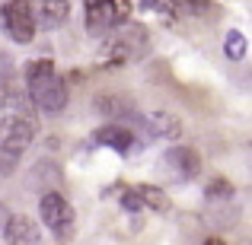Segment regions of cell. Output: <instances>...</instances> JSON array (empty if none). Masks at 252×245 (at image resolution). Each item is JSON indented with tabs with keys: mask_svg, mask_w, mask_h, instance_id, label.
Instances as JSON below:
<instances>
[{
	"mask_svg": "<svg viewBox=\"0 0 252 245\" xmlns=\"http://www.w3.org/2000/svg\"><path fill=\"white\" fill-rule=\"evenodd\" d=\"M26 89H29L32 102L48 115H55L67 105V83H64V77L55 70L51 61L26 64Z\"/></svg>",
	"mask_w": 252,
	"mask_h": 245,
	"instance_id": "6da1fadb",
	"label": "cell"
},
{
	"mask_svg": "<svg viewBox=\"0 0 252 245\" xmlns=\"http://www.w3.org/2000/svg\"><path fill=\"white\" fill-rule=\"evenodd\" d=\"M38 214H42V223L48 226V233L55 239L67 242L74 236V207L67 204V197L58 194V191H42V201H38Z\"/></svg>",
	"mask_w": 252,
	"mask_h": 245,
	"instance_id": "7a4b0ae2",
	"label": "cell"
},
{
	"mask_svg": "<svg viewBox=\"0 0 252 245\" xmlns=\"http://www.w3.org/2000/svg\"><path fill=\"white\" fill-rule=\"evenodd\" d=\"M32 140H35V124H32V118L19 115V111L0 115V153L3 156L13 160V156L23 153Z\"/></svg>",
	"mask_w": 252,
	"mask_h": 245,
	"instance_id": "3957f363",
	"label": "cell"
},
{
	"mask_svg": "<svg viewBox=\"0 0 252 245\" xmlns=\"http://www.w3.org/2000/svg\"><path fill=\"white\" fill-rule=\"evenodd\" d=\"M131 13L128 0H86V26L90 32H109L115 26H122Z\"/></svg>",
	"mask_w": 252,
	"mask_h": 245,
	"instance_id": "277c9868",
	"label": "cell"
},
{
	"mask_svg": "<svg viewBox=\"0 0 252 245\" xmlns=\"http://www.w3.org/2000/svg\"><path fill=\"white\" fill-rule=\"evenodd\" d=\"M0 19H3L6 35L16 45H29L35 38V19H32L29 0H6L3 10H0Z\"/></svg>",
	"mask_w": 252,
	"mask_h": 245,
	"instance_id": "5b68a950",
	"label": "cell"
},
{
	"mask_svg": "<svg viewBox=\"0 0 252 245\" xmlns=\"http://www.w3.org/2000/svg\"><path fill=\"white\" fill-rule=\"evenodd\" d=\"M3 239H6V245H38V242H42V229L35 226L32 217L16 214V217H6Z\"/></svg>",
	"mask_w": 252,
	"mask_h": 245,
	"instance_id": "8992f818",
	"label": "cell"
},
{
	"mask_svg": "<svg viewBox=\"0 0 252 245\" xmlns=\"http://www.w3.org/2000/svg\"><path fill=\"white\" fill-rule=\"evenodd\" d=\"M29 10H32V19H35V29L38 26L42 29H55V26H61L67 19L70 3L67 0H32Z\"/></svg>",
	"mask_w": 252,
	"mask_h": 245,
	"instance_id": "52a82bcc",
	"label": "cell"
},
{
	"mask_svg": "<svg viewBox=\"0 0 252 245\" xmlns=\"http://www.w3.org/2000/svg\"><path fill=\"white\" fill-rule=\"evenodd\" d=\"M163 163H166L179 178H195V175H201V156H198L191 147H169L166 156H163Z\"/></svg>",
	"mask_w": 252,
	"mask_h": 245,
	"instance_id": "ba28073f",
	"label": "cell"
},
{
	"mask_svg": "<svg viewBox=\"0 0 252 245\" xmlns=\"http://www.w3.org/2000/svg\"><path fill=\"white\" fill-rule=\"evenodd\" d=\"M96 143L99 147H112V150H118V153H131V150L137 147L134 143V131L125 128V124H115V121L96 131Z\"/></svg>",
	"mask_w": 252,
	"mask_h": 245,
	"instance_id": "9c48e42d",
	"label": "cell"
},
{
	"mask_svg": "<svg viewBox=\"0 0 252 245\" xmlns=\"http://www.w3.org/2000/svg\"><path fill=\"white\" fill-rule=\"evenodd\" d=\"M144 128H147L150 137L176 140L179 131H182V124H179V118H172V115H150V118H144Z\"/></svg>",
	"mask_w": 252,
	"mask_h": 245,
	"instance_id": "30bf717a",
	"label": "cell"
},
{
	"mask_svg": "<svg viewBox=\"0 0 252 245\" xmlns=\"http://www.w3.org/2000/svg\"><path fill=\"white\" fill-rule=\"evenodd\" d=\"M134 191H137V197H141V207H150V210H157V214H163V210L169 207L166 191L154 188V185H141V188H134Z\"/></svg>",
	"mask_w": 252,
	"mask_h": 245,
	"instance_id": "8fae6325",
	"label": "cell"
},
{
	"mask_svg": "<svg viewBox=\"0 0 252 245\" xmlns=\"http://www.w3.org/2000/svg\"><path fill=\"white\" fill-rule=\"evenodd\" d=\"M223 51H227L230 61H243L246 57V38H243V32H227V38H223Z\"/></svg>",
	"mask_w": 252,
	"mask_h": 245,
	"instance_id": "7c38bea8",
	"label": "cell"
},
{
	"mask_svg": "<svg viewBox=\"0 0 252 245\" xmlns=\"http://www.w3.org/2000/svg\"><path fill=\"white\" fill-rule=\"evenodd\" d=\"M166 6H172L176 13H204L208 10V0H166Z\"/></svg>",
	"mask_w": 252,
	"mask_h": 245,
	"instance_id": "4fadbf2b",
	"label": "cell"
},
{
	"mask_svg": "<svg viewBox=\"0 0 252 245\" xmlns=\"http://www.w3.org/2000/svg\"><path fill=\"white\" fill-rule=\"evenodd\" d=\"M122 207L125 210H141V197H137L134 188H125L122 191Z\"/></svg>",
	"mask_w": 252,
	"mask_h": 245,
	"instance_id": "5bb4252c",
	"label": "cell"
},
{
	"mask_svg": "<svg viewBox=\"0 0 252 245\" xmlns=\"http://www.w3.org/2000/svg\"><path fill=\"white\" fill-rule=\"evenodd\" d=\"M230 194H233V188H230L223 178H217V182L208 188V197H230Z\"/></svg>",
	"mask_w": 252,
	"mask_h": 245,
	"instance_id": "9a60e30c",
	"label": "cell"
},
{
	"mask_svg": "<svg viewBox=\"0 0 252 245\" xmlns=\"http://www.w3.org/2000/svg\"><path fill=\"white\" fill-rule=\"evenodd\" d=\"M10 77H13V61L3 54V51H0V86L10 83Z\"/></svg>",
	"mask_w": 252,
	"mask_h": 245,
	"instance_id": "2e32d148",
	"label": "cell"
},
{
	"mask_svg": "<svg viewBox=\"0 0 252 245\" xmlns=\"http://www.w3.org/2000/svg\"><path fill=\"white\" fill-rule=\"evenodd\" d=\"M3 223H6V210L0 207V229H3Z\"/></svg>",
	"mask_w": 252,
	"mask_h": 245,
	"instance_id": "e0dca14e",
	"label": "cell"
},
{
	"mask_svg": "<svg viewBox=\"0 0 252 245\" xmlns=\"http://www.w3.org/2000/svg\"><path fill=\"white\" fill-rule=\"evenodd\" d=\"M204 245H227V242H223V239H208Z\"/></svg>",
	"mask_w": 252,
	"mask_h": 245,
	"instance_id": "ac0fdd59",
	"label": "cell"
}]
</instances>
